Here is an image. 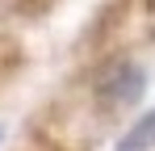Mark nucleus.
Listing matches in <instances>:
<instances>
[{
	"label": "nucleus",
	"instance_id": "obj_1",
	"mask_svg": "<svg viewBox=\"0 0 155 151\" xmlns=\"http://www.w3.org/2000/svg\"><path fill=\"white\" fill-rule=\"evenodd\" d=\"M143 88H147V72H143L138 63H117V67L105 72L97 97H101L105 105H134V101L143 97Z\"/></svg>",
	"mask_w": 155,
	"mask_h": 151
},
{
	"label": "nucleus",
	"instance_id": "obj_2",
	"mask_svg": "<svg viewBox=\"0 0 155 151\" xmlns=\"http://www.w3.org/2000/svg\"><path fill=\"white\" fill-rule=\"evenodd\" d=\"M151 147H155V109L143 113L138 122L130 126V134L117 143V151H151Z\"/></svg>",
	"mask_w": 155,
	"mask_h": 151
}]
</instances>
